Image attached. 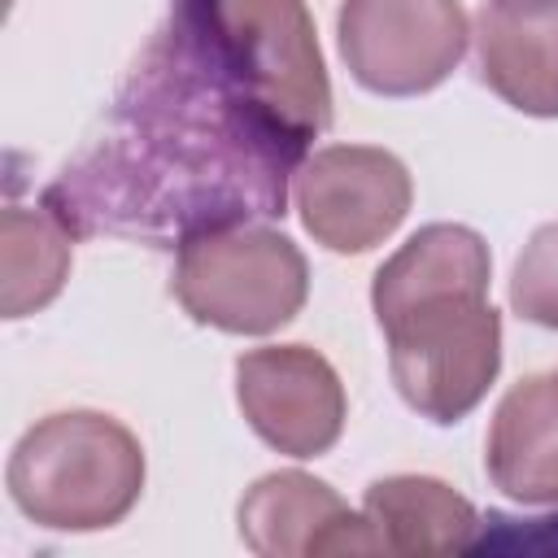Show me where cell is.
<instances>
[{"label":"cell","instance_id":"8992f818","mask_svg":"<svg viewBox=\"0 0 558 558\" xmlns=\"http://www.w3.org/2000/svg\"><path fill=\"white\" fill-rule=\"evenodd\" d=\"M301 227L331 253H371L410 214L414 183L397 153L375 144H327L292 179Z\"/></svg>","mask_w":558,"mask_h":558},{"label":"cell","instance_id":"30bf717a","mask_svg":"<svg viewBox=\"0 0 558 558\" xmlns=\"http://www.w3.org/2000/svg\"><path fill=\"white\" fill-rule=\"evenodd\" d=\"M484 471L523 506H558V371L519 379L488 427Z\"/></svg>","mask_w":558,"mask_h":558},{"label":"cell","instance_id":"9c48e42d","mask_svg":"<svg viewBox=\"0 0 558 558\" xmlns=\"http://www.w3.org/2000/svg\"><path fill=\"white\" fill-rule=\"evenodd\" d=\"M480 78L527 118H558V0L493 4L475 13Z\"/></svg>","mask_w":558,"mask_h":558},{"label":"cell","instance_id":"7a4b0ae2","mask_svg":"<svg viewBox=\"0 0 558 558\" xmlns=\"http://www.w3.org/2000/svg\"><path fill=\"white\" fill-rule=\"evenodd\" d=\"M13 506L48 532L122 523L144 493L140 436L100 410H57L22 432L4 471Z\"/></svg>","mask_w":558,"mask_h":558},{"label":"cell","instance_id":"277c9868","mask_svg":"<svg viewBox=\"0 0 558 558\" xmlns=\"http://www.w3.org/2000/svg\"><path fill=\"white\" fill-rule=\"evenodd\" d=\"M170 292L201 327L270 336L301 314L310 296V266L283 231L244 222L183 240Z\"/></svg>","mask_w":558,"mask_h":558},{"label":"cell","instance_id":"7c38bea8","mask_svg":"<svg viewBox=\"0 0 558 558\" xmlns=\"http://www.w3.org/2000/svg\"><path fill=\"white\" fill-rule=\"evenodd\" d=\"M70 257H74V235L70 227L48 209H22L9 205L0 218V310L4 318H26L57 301V292L70 279Z\"/></svg>","mask_w":558,"mask_h":558},{"label":"cell","instance_id":"4fadbf2b","mask_svg":"<svg viewBox=\"0 0 558 558\" xmlns=\"http://www.w3.org/2000/svg\"><path fill=\"white\" fill-rule=\"evenodd\" d=\"M510 305L519 318L558 331V218L536 227L510 275Z\"/></svg>","mask_w":558,"mask_h":558},{"label":"cell","instance_id":"8fae6325","mask_svg":"<svg viewBox=\"0 0 558 558\" xmlns=\"http://www.w3.org/2000/svg\"><path fill=\"white\" fill-rule=\"evenodd\" d=\"M375 554H462L480 536L475 506L436 475H384L362 497Z\"/></svg>","mask_w":558,"mask_h":558},{"label":"cell","instance_id":"52a82bcc","mask_svg":"<svg viewBox=\"0 0 558 558\" xmlns=\"http://www.w3.org/2000/svg\"><path fill=\"white\" fill-rule=\"evenodd\" d=\"M244 423L288 458H318L344 432V384L310 344H262L235 357Z\"/></svg>","mask_w":558,"mask_h":558},{"label":"cell","instance_id":"5bb4252c","mask_svg":"<svg viewBox=\"0 0 558 558\" xmlns=\"http://www.w3.org/2000/svg\"><path fill=\"white\" fill-rule=\"evenodd\" d=\"M493 4H545V0H493Z\"/></svg>","mask_w":558,"mask_h":558},{"label":"cell","instance_id":"6da1fadb","mask_svg":"<svg viewBox=\"0 0 558 558\" xmlns=\"http://www.w3.org/2000/svg\"><path fill=\"white\" fill-rule=\"evenodd\" d=\"M327 126L331 83L305 0H170L105 135L48 183L44 205L70 235L179 248L283 218L288 183Z\"/></svg>","mask_w":558,"mask_h":558},{"label":"cell","instance_id":"5b68a950","mask_svg":"<svg viewBox=\"0 0 558 558\" xmlns=\"http://www.w3.org/2000/svg\"><path fill=\"white\" fill-rule=\"evenodd\" d=\"M336 39L366 92L423 96L466 57L471 17L462 0H340Z\"/></svg>","mask_w":558,"mask_h":558},{"label":"cell","instance_id":"3957f363","mask_svg":"<svg viewBox=\"0 0 558 558\" xmlns=\"http://www.w3.org/2000/svg\"><path fill=\"white\" fill-rule=\"evenodd\" d=\"M401 401L427 423L466 418L501 371V314L488 288H445L375 318Z\"/></svg>","mask_w":558,"mask_h":558},{"label":"cell","instance_id":"ba28073f","mask_svg":"<svg viewBox=\"0 0 558 558\" xmlns=\"http://www.w3.org/2000/svg\"><path fill=\"white\" fill-rule=\"evenodd\" d=\"M240 541L257 558L375 554L366 514H357L327 480L305 471H270L240 497Z\"/></svg>","mask_w":558,"mask_h":558}]
</instances>
